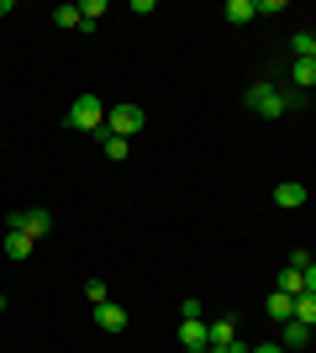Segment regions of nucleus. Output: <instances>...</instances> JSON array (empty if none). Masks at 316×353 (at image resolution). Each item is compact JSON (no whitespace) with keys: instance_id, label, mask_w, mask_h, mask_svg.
<instances>
[{"instance_id":"f8f14e48","label":"nucleus","mask_w":316,"mask_h":353,"mask_svg":"<svg viewBox=\"0 0 316 353\" xmlns=\"http://www.w3.org/2000/svg\"><path fill=\"white\" fill-rule=\"evenodd\" d=\"M280 348H311V327L290 316V322H285V343H280Z\"/></svg>"},{"instance_id":"4be33fe9","label":"nucleus","mask_w":316,"mask_h":353,"mask_svg":"<svg viewBox=\"0 0 316 353\" xmlns=\"http://www.w3.org/2000/svg\"><path fill=\"white\" fill-rule=\"evenodd\" d=\"M301 274H306V295H316V259H311V264L301 269Z\"/></svg>"},{"instance_id":"412c9836","label":"nucleus","mask_w":316,"mask_h":353,"mask_svg":"<svg viewBox=\"0 0 316 353\" xmlns=\"http://www.w3.org/2000/svg\"><path fill=\"white\" fill-rule=\"evenodd\" d=\"M253 11L258 16H280V11H285V0H253Z\"/></svg>"},{"instance_id":"a211bd4d","label":"nucleus","mask_w":316,"mask_h":353,"mask_svg":"<svg viewBox=\"0 0 316 353\" xmlns=\"http://www.w3.org/2000/svg\"><path fill=\"white\" fill-rule=\"evenodd\" d=\"M79 16H85V27H79V32H95V21L105 16V0H85V6H79Z\"/></svg>"},{"instance_id":"ddd939ff","label":"nucleus","mask_w":316,"mask_h":353,"mask_svg":"<svg viewBox=\"0 0 316 353\" xmlns=\"http://www.w3.org/2000/svg\"><path fill=\"white\" fill-rule=\"evenodd\" d=\"M101 153H105L111 163H121L127 153H132V143H127V137H111V132H101Z\"/></svg>"},{"instance_id":"7ed1b4c3","label":"nucleus","mask_w":316,"mask_h":353,"mask_svg":"<svg viewBox=\"0 0 316 353\" xmlns=\"http://www.w3.org/2000/svg\"><path fill=\"white\" fill-rule=\"evenodd\" d=\"M148 127V111L137 101H116V105H105V132L111 137H137Z\"/></svg>"},{"instance_id":"5701e85b","label":"nucleus","mask_w":316,"mask_h":353,"mask_svg":"<svg viewBox=\"0 0 316 353\" xmlns=\"http://www.w3.org/2000/svg\"><path fill=\"white\" fill-rule=\"evenodd\" d=\"M248 353H285L280 343H258V348H248Z\"/></svg>"},{"instance_id":"6ab92c4d","label":"nucleus","mask_w":316,"mask_h":353,"mask_svg":"<svg viewBox=\"0 0 316 353\" xmlns=\"http://www.w3.org/2000/svg\"><path fill=\"white\" fill-rule=\"evenodd\" d=\"M85 301H90V306L111 301V290H105V280H101V274H95V280H85Z\"/></svg>"},{"instance_id":"bb28decb","label":"nucleus","mask_w":316,"mask_h":353,"mask_svg":"<svg viewBox=\"0 0 316 353\" xmlns=\"http://www.w3.org/2000/svg\"><path fill=\"white\" fill-rule=\"evenodd\" d=\"M185 353H206V348H185Z\"/></svg>"},{"instance_id":"6e6552de","label":"nucleus","mask_w":316,"mask_h":353,"mask_svg":"<svg viewBox=\"0 0 316 353\" xmlns=\"http://www.w3.org/2000/svg\"><path fill=\"white\" fill-rule=\"evenodd\" d=\"M0 253L21 264V259H32V237H27V232H11V227H6V237H0Z\"/></svg>"},{"instance_id":"f03ea898","label":"nucleus","mask_w":316,"mask_h":353,"mask_svg":"<svg viewBox=\"0 0 316 353\" xmlns=\"http://www.w3.org/2000/svg\"><path fill=\"white\" fill-rule=\"evenodd\" d=\"M63 127H69V132H95V137H101L105 132V101H101V95H79V101L69 105Z\"/></svg>"},{"instance_id":"9d476101","label":"nucleus","mask_w":316,"mask_h":353,"mask_svg":"<svg viewBox=\"0 0 316 353\" xmlns=\"http://www.w3.org/2000/svg\"><path fill=\"white\" fill-rule=\"evenodd\" d=\"M290 85H295V95L316 90V63L311 59H295V63H290Z\"/></svg>"},{"instance_id":"20e7f679","label":"nucleus","mask_w":316,"mask_h":353,"mask_svg":"<svg viewBox=\"0 0 316 353\" xmlns=\"http://www.w3.org/2000/svg\"><path fill=\"white\" fill-rule=\"evenodd\" d=\"M6 227H11V232H27L32 243H37V237H48V232H53V211H48V206L11 211V221H6Z\"/></svg>"},{"instance_id":"9b49d317","label":"nucleus","mask_w":316,"mask_h":353,"mask_svg":"<svg viewBox=\"0 0 316 353\" xmlns=\"http://www.w3.org/2000/svg\"><path fill=\"white\" fill-rule=\"evenodd\" d=\"M238 343V327H232V316H216L211 322V348H232Z\"/></svg>"},{"instance_id":"2eb2a0df","label":"nucleus","mask_w":316,"mask_h":353,"mask_svg":"<svg viewBox=\"0 0 316 353\" xmlns=\"http://www.w3.org/2000/svg\"><path fill=\"white\" fill-rule=\"evenodd\" d=\"M274 290H285V295H306V274L301 269H280V285Z\"/></svg>"},{"instance_id":"a878e982","label":"nucleus","mask_w":316,"mask_h":353,"mask_svg":"<svg viewBox=\"0 0 316 353\" xmlns=\"http://www.w3.org/2000/svg\"><path fill=\"white\" fill-rule=\"evenodd\" d=\"M0 311H6V290H0Z\"/></svg>"},{"instance_id":"423d86ee","label":"nucleus","mask_w":316,"mask_h":353,"mask_svg":"<svg viewBox=\"0 0 316 353\" xmlns=\"http://www.w3.org/2000/svg\"><path fill=\"white\" fill-rule=\"evenodd\" d=\"M127 322H132V316H127L116 301H101V306H95V327H101V332H111V338H121V332H127Z\"/></svg>"},{"instance_id":"393cba45","label":"nucleus","mask_w":316,"mask_h":353,"mask_svg":"<svg viewBox=\"0 0 316 353\" xmlns=\"http://www.w3.org/2000/svg\"><path fill=\"white\" fill-rule=\"evenodd\" d=\"M311 63H316V37H311Z\"/></svg>"},{"instance_id":"f3484780","label":"nucleus","mask_w":316,"mask_h":353,"mask_svg":"<svg viewBox=\"0 0 316 353\" xmlns=\"http://www.w3.org/2000/svg\"><path fill=\"white\" fill-rule=\"evenodd\" d=\"M53 27H85L79 6H53Z\"/></svg>"},{"instance_id":"0eeeda50","label":"nucleus","mask_w":316,"mask_h":353,"mask_svg":"<svg viewBox=\"0 0 316 353\" xmlns=\"http://www.w3.org/2000/svg\"><path fill=\"white\" fill-rule=\"evenodd\" d=\"M306 201H311L306 185H290V179H285V185H274V206H280V211H301Z\"/></svg>"},{"instance_id":"4468645a","label":"nucleus","mask_w":316,"mask_h":353,"mask_svg":"<svg viewBox=\"0 0 316 353\" xmlns=\"http://www.w3.org/2000/svg\"><path fill=\"white\" fill-rule=\"evenodd\" d=\"M222 16H227V21H238V27H242V21H253V0H227V6H222Z\"/></svg>"},{"instance_id":"1a4fd4ad","label":"nucleus","mask_w":316,"mask_h":353,"mask_svg":"<svg viewBox=\"0 0 316 353\" xmlns=\"http://www.w3.org/2000/svg\"><path fill=\"white\" fill-rule=\"evenodd\" d=\"M264 316H269V322H280V327H285L290 316H295V295L274 290V295H269V306H264Z\"/></svg>"},{"instance_id":"dca6fc26","label":"nucleus","mask_w":316,"mask_h":353,"mask_svg":"<svg viewBox=\"0 0 316 353\" xmlns=\"http://www.w3.org/2000/svg\"><path fill=\"white\" fill-rule=\"evenodd\" d=\"M295 322H306L316 332V295H295Z\"/></svg>"},{"instance_id":"b1692460","label":"nucleus","mask_w":316,"mask_h":353,"mask_svg":"<svg viewBox=\"0 0 316 353\" xmlns=\"http://www.w3.org/2000/svg\"><path fill=\"white\" fill-rule=\"evenodd\" d=\"M206 353H242V343H232V348H206Z\"/></svg>"},{"instance_id":"39448f33","label":"nucleus","mask_w":316,"mask_h":353,"mask_svg":"<svg viewBox=\"0 0 316 353\" xmlns=\"http://www.w3.org/2000/svg\"><path fill=\"white\" fill-rule=\"evenodd\" d=\"M180 348H211V322L206 316H180Z\"/></svg>"},{"instance_id":"aec40b11","label":"nucleus","mask_w":316,"mask_h":353,"mask_svg":"<svg viewBox=\"0 0 316 353\" xmlns=\"http://www.w3.org/2000/svg\"><path fill=\"white\" fill-rule=\"evenodd\" d=\"M311 37L316 32H295V37H290V59H311Z\"/></svg>"},{"instance_id":"f257e3e1","label":"nucleus","mask_w":316,"mask_h":353,"mask_svg":"<svg viewBox=\"0 0 316 353\" xmlns=\"http://www.w3.org/2000/svg\"><path fill=\"white\" fill-rule=\"evenodd\" d=\"M290 105H301V95H295V90H280L274 85V79H258L253 90H248V111H253V117H264V121H274V117H285Z\"/></svg>"}]
</instances>
